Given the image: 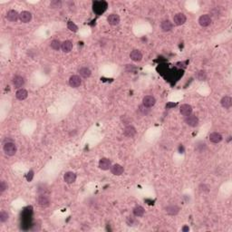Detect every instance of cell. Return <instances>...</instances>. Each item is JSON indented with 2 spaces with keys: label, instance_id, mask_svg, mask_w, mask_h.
Here are the masks:
<instances>
[{
  "label": "cell",
  "instance_id": "obj_29",
  "mask_svg": "<svg viewBox=\"0 0 232 232\" xmlns=\"http://www.w3.org/2000/svg\"><path fill=\"white\" fill-rule=\"evenodd\" d=\"M196 77H197L199 81H204V80H206V78H207V74H206L205 71H202V70H201V71H199L197 73Z\"/></svg>",
  "mask_w": 232,
  "mask_h": 232
},
{
  "label": "cell",
  "instance_id": "obj_4",
  "mask_svg": "<svg viewBox=\"0 0 232 232\" xmlns=\"http://www.w3.org/2000/svg\"><path fill=\"white\" fill-rule=\"evenodd\" d=\"M36 201H37L38 206H40V207H42V208L48 207L49 204H50L49 198L47 197L46 194H40V195L37 197V199H36Z\"/></svg>",
  "mask_w": 232,
  "mask_h": 232
},
{
  "label": "cell",
  "instance_id": "obj_24",
  "mask_svg": "<svg viewBox=\"0 0 232 232\" xmlns=\"http://www.w3.org/2000/svg\"><path fill=\"white\" fill-rule=\"evenodd\" d=\"M61 49L63 50L64 53H69V52H71V50L73 49V43L69 40H66V41L63 42Z\"/></svg>",
  "mask_w": 232,
  "mask_h": 232
},
{
  "label": "cell",
  "instance_id": "obj_12",
  "mask_svg": "<svg viewBox=\"0 0 232 232\" xmlns=\"http://www.w3.org/2000/svg\"><path fill=\"white\" fill-rule=\"evenodd\" d=\"M123 133H124V135L126 137L132 138L136 134V129H135V127H133L132 125H127L123 130Z\"/></svg>",
  "mask_w": 232,
  "mask_h": 232
},
{
  "label": "cell",
  "instance_id": "obj_10",
  "mask_svg": "<svg viewBox=\"0 0 232 232\" xmlns=\"http://www.w3.org/2000/svg\"><path fill=\"white\" fill-rule=\"evenodd\" d=\"M13 84H14V86L15 87H16V88H19V89H21V87H23L24 85H25V78L22 77V76H20V75H16L14 78H13Z\"/></svg>",
  "mask_w": 232,
  "mask_h": 232
},
{
  "label": "cell",
  "instance_id": "obj_39",
  "mask_svg": "<svg viewBox=\"0 0 232 232\" xmlns=\"http://www.w3.org/2000/svg\"><path fill=\"white\" fill-rule=\"evenodd\" d=\"M190 230V228L189 227H187V226H184L183 228H182V231L186 232V231H189Z\"/></svg>",
  "mask_w": 232,
  "mask_h": 232
},
{
  "label": "cell",
  "instance_id": "obj_30",
  "mask_svg": "<svg viewBox=\"0 0 232 232\" xmlns=\"http://www.w3.org/2000/svg\"><path fill=\"white\" fill-rule=\"evenodd\" d=\"M67 27H68V29H69L70 31H72L74 33H75V32L78 31V26L74 23V22H72V21H69L67 23Z\"/></svg>",
  "mask_w": 232,
  "mask_h": 232
},
{
  "label": "cell",
  "instance_id": "obj_38",
  "mask_svg": "<svg viewBox=\"0 0 232 232\" xmlns=\"http://www.w3.org/2000/svg\"><path fill=\"white\" fill-rule=\"evenodd\" d=\"M179 151H180L181 153H183V152H184V148H183L182 145H180V147H179Z\"/></svg>",
  "mask_w": 232,
  "mask_h": 232
},
{
  "label": "cell",
  "instance_id": "obj_8",
  "mask_svg": "<svg viewBox=\"0 0 232 232\" xmlns=\"http://www.w3.org/2000/svg\"><path fill=\"white\" fill-rule=\"evenodd\" d=\"M69 84L73 88H77L82 84V80L78 75H72L69 79Z\"/></svg>",
  "mask_w": 232,
  "mask_h": 232
},
{
  "label": "cell",
  "instance_id": "obj_25",
  "mask_svg": "<svg viewBox=\"0 0 232 232\" xmlns=\"http://www.w3.org/2000/svg\"><path fill=\"white\" fill-rule=\"evenodd\" d=\"M79 74H80V75H81L82 77L88 78V77L91 76L92 72H91V70L89 69L88 67H82V68L79 69Z\"/></svg>",
  "mask_w": 232,
  "mask_h": 232
},
{
  "label": "cell",
  "instance_id": "obj_17",
  "mask_svg": "<svg viewBox=\"0 0 232 232\" xmlns=\"http://www.w3.org/2000/svg\"><path fill=\"white\" fill-rule=\"evenodd\" d=\"M107 21L111 25H119L121 19H120V16L117 14H111V15H109V16L107 18Z\"/></svg>",
  "mask_w": 232,
  "mask_h": 232
},
{
  "label": "cell",
  "instance_id": "obj_14",
  "mask_svg": "<svg viewBox=\"0 0 232 232\" xmlns=\"http://www.w3.org/2000/svg\"><path fill=\"white\" fill-rule=\"evenodd\" d=\"M180 113H181V114L183 116H188L190 115V114H191V113H192V107H191V105H182L181 106V108H180Z\"/></svg>",
  "mask_w": 232,
  "mask_h": 232
},
{
  "label": "cell",
  "instance_id": "obj_7",
  "mask_svg": "<svg viewBox=\"0 0 232 232\" xmlns=\"http://www.w3.org/2000/svg\"><path fill=\"white\" fill-rule=\"evenodd\" d=\"M112 167V163L107 158H102L99 161V168L103 171H108Z\"/></svg>",
  "mask_w": 232,
  "mask_h": 232
},
{
  "label": "cell",
  "instance_id": "obj_2",
  "mask_svg": "<svg viewBox=\"0 0 232 232\" xmlns=\"http://www.w3.org/2000/svg\"><path fill=\"white\" fill-rule=\"evenodd\" d=\"M107 8V3L105 1H95L93 5V11L96 14H102Z\"/></svg>",
  "mask_w": 232,
  "mask_h": 232
},
{
  "label": "cell",
  "instance_id": "obj_16",
  "mask_svg": "<svg viewBox=\"0 0 232 232\" xmlns=\"http://www.w3.org/2000/svg\"><path fill=\"white\" fill-rule=\"evenodd\" d=\"M64 180H65V181L66 183L72 184V183H74V182L75 181V180H76V174L74 173V172H66V173L65 174Z\"/></svg>",
  "mask_w": 232,
  "mask_h": 232
},
{
  "label": "cell",
  "instance_id": "obj_18",
  "mask_svg": "<svg viewBox=\"0 0 232 232\" xmlns=\"http://www.w3.org/2000/svg\"><path fill=\"white\" fill-rule=\"evenodd\" d=\"M130 58L134 62H140L142 59V54L139 50H132L130 54Z\"/></svg>",
  "mask_w": 232,
  "mask_h": 232
},
{
  "label": "cell",
  "instance_id": "obj_1",
  "mask_svg": "<svg viewBox=\"0 0 232 232\" xmlns=\"http://www.w3.org/2000/svg\"><path fill=\"white\" fill-rule=\"evenodd\" d=\"M3 150L7 155L14 156L17 151V148H16V145L11 141H5Z\"/></svg>",
  "mask_w": 232,
  "mask_h": 232
},
{
  "label": "cell",
  "instance_id": "obj_5",
  "mask_svg": "<svg viewBox=\"0 0 232 232\" xmlns=\"http://www.w3.org/2000/svg\"><path fill=\"white\" fill-rule=\"evenodd\" d=\"M187 21V17L183 13H178L173 16V22L176 25H182Z\"/></svg>",
  "mask_w": 232,
  "mask_h": 232
},
{
  "label": "cell",
  "instance_id": "obj_23",
  "mask_svg": "<svg viewBox=\"0 0 232 232\" xmlns=\"http://www.w3.org/2000/svg\"><path fill=\"white\" fill-rule=\"evenodd\" d=\"M165 211L169 214V215H176L179 213L180 211V208L177 205H169L165 208Z\"/></svg>",
  "mask_w": 232,
  "mask_h": 232
},
{
  "label": "cell",
  "instance_id": "obj_20",
  "mask_svg": "<svg viewBox=\"0 0 232 232\" xmlns=\"http://www.w3.org/2000/svg\"><path fill=\"white\" fill-rule=\"evenodd\" d=\"M209 141L212 142V143H219L222 141V135L219 132H212L209 134Z\"/></svg>",
  "mask_w": 232,
  "mask_h": 232
},
{
  "label": "cell",
  "instance_id": "obj_26",
  "mask_svg": "<svg viewBox=\"0 0 232 232\" xmlns=\"http://www.w3.org/2000/svg\"><path fill=\"white\" fill-rule=\"evenodd\" d=\"M144 212H145V210H144V209L141 206H136L133 209V214H134V216L138 217V218L142 217L144 215Z\"/></svg>",
  "mask_w": 232,
  "mask_h": 232
},
{
  "label": "cell",
  "instance_id": "obj_11",
  "mask_svg": "<svg viewBox=\"0 0 232 232\" xmlns=\"http://www.w3.org/2000/svg\"><path fill=\"white\" fill-rule=\"evenodd\" d=\"M19 15L16 10H9L7 14V19L9 22H16L19 19Z\"/></svg>",
  "mask_w": 232,
  "mask_h": 232
},
{
  "label": "cell",
  "instance_id": "obj_34",
  "mask_svg": "<svg viewBox=\"0 0 232 232\" xmlns=\"http://www.w3.org/2000/svg\"><path fill=\"white\" fill-rule=\"evenodd\" d=\"M7 189V183L4 181H2L1 182H0V192L1 193H3Z\"/></svg>",
  "mask_w": 232,
  "mask_h": 232
},
{
  "label": "cell",
  "instance_id": "obj_37",
  "mask_svg": "<svg viewBox=\"0 0 232 232\" xmlns=\"http://www.w3.org/2000/svg\"><path fill=\"white\" fill-rule=\"evenodd\" d=\"M175 106H176V104H173V103H168V104L166 105V108H167V109H171V108L175 107Z\"/></svg>",
  "mask_w": 232,
  "mask_h": 232
},
{
  "label": "cell",
  "instance_id": "obj_36",
  "mask_svg": "<svg viewBox=\"0 0 232 232\" xmlns=\"http://www.w3.org/2000/svg\"><path fill=\"white\" fill-rule=\"evenodd\" d=\"M33 178H34V172L33 171H30L27 175H26V180H27V181H31L32 180H33Z\"/></svg>",
  "mask_w": 232,
  "mask_h": 232
},
{
  "label": "cell",
  "instance_id": "obj_27",
  "mask_svg": "<svg viewBox=\"0 0 232 232\" xmlns=\"http://www.w3.org/2000/svg\"><path fill=\"white\" fill-rule=\"evenodd\" d=\"M50 47H51L52 49H54V50L57 51V50H59V49L62 47V43H61L59 40H57V39H55V40H53V41L51 42Z\"/></svg>",
  "mask_w": 232,
  "mask_h": 232
},
{
  "label": "cell",
  "instance_id": "obj_22",
  "mask_svg": "<svg viewBox=\"0 0 232 232\" xmlns=\"http://www.w3.org/2000/svg\"><path fill=\"white\" fill-rule=\"evenodd\" d=\"M221 106L225 109H230L232 105V99L230 96H224L221 101Z\"/></svg>",
  "mask_w": 232,
  "mask_h": 232
},
{
  "label": "cell",
  "instance_id": "obj_13",
  "mask_svg": "<svg viewBox=\"0 0 232 232\" xmlns=\"http://www.w3.org/2000/svg\"><path fill=\"white\" fill-rule=\"evenodd\" d=\"M111 172L114 174V175H116V176H120L124 172V169L122 165L120 164H114V165H112L111 167Z\"/></svg>",
  "mask_w": 232,
  "mask_h": 232
},
{
  "label": "cell",
  "instance_id": "obj_6",
  "mask_svg": "<svg viewBox=\"0 0 232 232\" xmlns=\"http://www.w3.org/2000/svg\"><path fill=\"white\" fill-rule=\"evenodd\" d=\"M156 104V99L152 95H146L142 100V105L147 108H151Z\"/></svg>",
  "mask_w": 232,
  "mask_h": 232
},
{
  "label": "cell",
  "instance_id": "obj_9",
  "mask_svg": "<svg viewBox=\"0 0 232 232\" xmlns=\"http://www.w3.org/2000/svg\"><path fill=\"white\" fill-rule=\"evenodd\" d=\"M199 23L203 27L209 26V25L211 24V16L209 15H202L199 18Z\"/></svg>",
  "mask_w": 232,
  "mask_h": 232
},
{
  "label": "cell",
  "instance_id": "obj_32",
  "mask_svg": "<svg viewBox=\"0 0 232 232\" xmlns=\"http://www.w3.org/2000/svg\"><path fill=\"white\" fill-rule=\"evenodd\" d=\"M205 149H206V143L205 142L200 141V142H199L197 145H196V150L199 152H202Z\"/></svg>",
  "mask_w": 232,
  "mask_h": 232
},
{
  "label": "cell",
  "instance_id": "obj_21",
  "mask_svg": "<svg viewBox=\"0 0 232 232\" xmlns=\"http://www.w3.org/2000/svg\"><path fill=\"white\" fill-rule=\"evenodd\" d=\"M27 96H28L27 91L23 89V88L18 89V90L16 91V99H18V100H20V101L25 100V99L27 98Z\"/></svg>",
  "mask_w": 232,
  "mask_h": 232
},
{
  "label": "cell",
  "instance_id": "obj_33",
  "mask_svg": "<svg viewBox=\"0 0 232 232\" xmlns=\"http://www.w3.org/2000/svg\"><path fill=\"white\" fill-rule=\"evenodd\" d=\"M61 5H62L61 1H58V0H54L50 3L51 8H59L61 7Z\"/></svg>",
  "mask_w": 232,
  "mask_h": 232
},
{
  "label": "cell",
  "instance_id": "obj_28",
  "mask_svg": "<svg viewBox=\"0 0 232 232\" xmlns=\"http://www.w3.org/2000/svg\"><path fill=\"white\" fill-rule=\"evenodd\" d=\"M149 108H147V107H145L144 105H141L139 107V109H138V114H140L141 116H144V115H147L148 114H149Z\"/></svg>",
  "mask_w": 232,
  "mask_h": 232
},
{
  "label": "cell",
  "instance_id": "obj_19",
  "mask_svg": "<svg viewBox=\"0 0 232 232\" xmlns=\"http://www.w3.org/2000/svg\"><path fill=\"white\" fill-rule=\"evenodd\" d=\"M161 28L163 32H170L173 28V24L170 20H164L161 24Z\"/></svg>",
  "mask_w": 232,
  "mask_h": 232
},
{
  "label": "cell",
  "instance_id": "obj_31",
  "mask_svg": "<svg viewBox=\"0 0 232 232\" xmlns=\"http://www.w3.org/2000/svg\"><path fill=\"white\" fill-rule=\"evenodd\" d=\"M7 220H8V214H7V212L2 210L0 212V221L4 223V222H6Z\"/></svg>",
  "mask_w": 232,
  "mask_h": 232
},
{
  "label": "cell",
  "instance_id": "obj_3",
  "mask_svg": "<svg viewBox=\"0 0 232 232\" xmlns=\"http://www.w3.org/2000/svg\"><path fill=\"white\" fill-rule=\"evenodd\" d=\"M185 123L190 127H197L199 123V120L197 116L190 114L185 117Z\"/></svg>",
  "mask_w": 232,
  "mask_h": 232
},
{
  "label": "cell",
  "instance_id": "obj_15",
  "mask_svg": "<svg viewBox=\"0 0 232 232\" xmlns=\"http://www.w3.org/2000/svg\"><path fill=\"white\" fill-rule=\"evenodd\" d=\"M19 19L22 23H29L32 19V15L28 11H23L19 15Z\"/></svg>",
  "mask_w": 232,
  "mask_h": 232
},
{
  "label": "cell",
  "instance_id": "obj_35",
  "mask_svg": "<svg viewBox=\"0 0 232 232\" xmlns=\"http://www.w3.org/2000/svg\"><path fill=\"white\" fill-rule=\"evenodd\" d=\"M199 190L201 192H209V187L206 185V184H201L199 186Z\"/></svg>",
  "mask_w": 232,
  "mask_h": 232
}]
</instances>
